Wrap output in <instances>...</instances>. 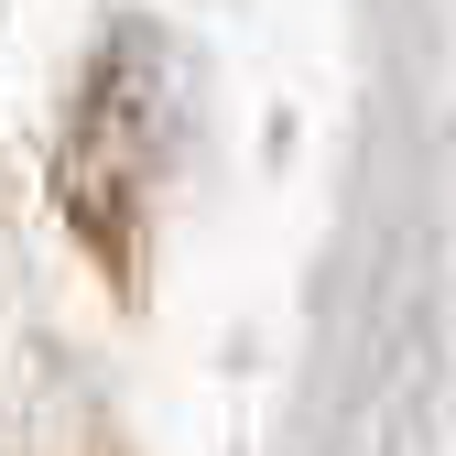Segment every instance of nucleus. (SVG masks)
<instances>
[{
  "label": "nucleus",
  "instance_id": "f257e3e1",
  "mask_svg": "<svg viewBox=\"0 0 456 456\" xmlns=\"http://www.w3.org/2000/svg\"><path fill=\"white\" fill-rule=\"evenodd\" d=\"M152 163H163V54L152 33H120L98 54V77L77 98V131L54 152V196H66L77 240L131 272L142 261V196H152Z\"/></svg>",
  "mask_w": 456,
  "mask_h": 456
}]
</instances>
